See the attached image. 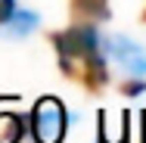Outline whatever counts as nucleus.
Masks as SVG:
<instances>
[{"label":"nucleus","instance_id":"nucleus-10","mask_svg":"<svg viewBox=\"0 0 146 143\" xmlns=\"http://www.w3.org/2000/svg\"><path fill=\"white\" fill-rule=\"evenodd\" d=\"M140 19H143V22H146V6H143V13H140Z\"/></svg>","mask_w":146,"mask_h":143},{"label":"nucleus","instance_id":"nucleus-9","mask_svg":"<svg viewBox=\"0 0 146 143\" xmlns=\"http://www.w3.org/2000/svg\"><path fill=\"white\" fill-rule=\"evenodd\" d=\"M16 13V0H0V25Z\"/></svg>","mask_w":146,"mask_h":143},{"label":"nucleus","instance_id":"nucleus-11","mask_svg":"<svg viewBox=\"0 0 146 143\" xmlns=\"http://www.w3.org/2000/svg\"><path fill=\"white\" fill-rule=\"evenodd\" d=\"M100 143H109V140H106V137H103V134H100Z\"/></svg>","mask_w":146,"mask_h":143},{"label":"nucleus","instance_id":"nucleus-2","mask_svg":"<svg viewBox=\"0 0 146 143\" xmlns=\"http://www.w3.org/2000/svg\"><path fill=\"white\" fill-rule=\"evenodd\" d=\"M47 41L59 59H84L96 50H103V37L96 31V22H72L62 31H50Z\"/></svg>","mask_w":146,"mask_h":143},{"label":"nucleus","instance_id":"nucleus-8","mask_svg":"<svg viewBox=\"0 0 146 143\" xmlns=\"http://www.w3.org/2000/svg\"><path fill=\"white\" fill-rule=\"evenodd\" d=\"M143 90H146V81H137V78H131V81L121 84V93H124V96H137V93H143Z\"/></svg>","mask_w":146,"mask_h":143},{"label":"nucleus","instance_id":"nucleus-5","mask_svg":"<svg viewBox=\"0 0 146 143\" xmlns=\"http://www.w3.org/2000/svg\"><path fill=\"white\" fill-rule=\"evenodd\" d=\"M72 22H106L112 19L109 0H68Z\"/></svg>","mask_w":146,"mask_h":143},{"label":"nucleus","instance_id":"nucleus-1","mask_svg":"<svg viewBox=\"0 0 146 143\" xmlns=\"http://www.w3.org/2000/svg\"><path fill=\"white\" fill-rule=\"evenodd\" d=\"M68 131V112L56 96H40L28 112V134L34 143H62Z\"/></svg>","mask_w":146,"mask_h":143},{"label":"nucleus","instance_id":"nucleus-4","mask_svg":"<svg viewBox=\"0 0 146 143\" xmlns=\"http://www.w3.org/2000/svg\"><path fill=\"white\" fill-rule=\"evenodd\" d=\"M103 41H106V53H109L112 59H118L127 72L146 75V50H143V47H137L134 41H127V37H121V34L103 37Z\"/></svg>","mask_w":146,"mask_h":143},{"label":"nucleus","instance_id":"nucleus-7","mask_svg":"<svg viewBox=\"0 0 146 143\" xmlns=\"http://www.w3.org/2000/svg\"><path fill=\"white\" fill-rule=\"evenodd\" d=\"M28 134V115L9 112L3 115V128H0V143H22Z\"/></svg>","mask_w":146,"mask_h":143},{"label":"nucleus","instance_id":"nucleus-6","mask_svg":"<svg viewBox=\"0 0 146 143\" xmlns=\"http://www.w3.org/2000/svg\"><path fill=\"white\" fill-rule=\"evenodd\" d=\"M37 22H40L37 13H31V9H16V13L0 25V31H3V37H25V34H31V31L37 28Z\"/></svg>","mask_w":146,"mask_h":143},{"label":"nucleus","instance_id":"nucleus-3","mask_svg":"<svg viewBox=\"0 0 146 143\" xmlns=\"http://www.w3.org/2000/svg\"><path fill=\"white\" fill-rule=\"evenodd\" d=\"M59 72L68 81L81 84L87 93H100L109 84V65H106V56L100 50L84 56V59H59Z\"/></svg>","mask_w":146,"mask_h":143}]
</instances>
